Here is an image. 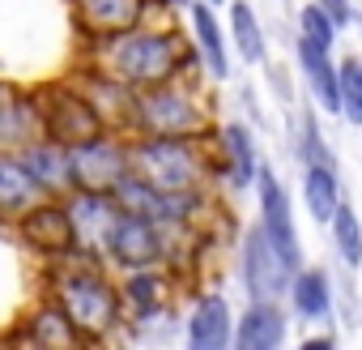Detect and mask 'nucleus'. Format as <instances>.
Returning <instances> with one entry per match:
<instances>
[{"label":"nucleus","instance_id":"20e7f679","mask_svg":"<svg viewBox=\"0 0 362 350\" xmlns=\"http://www.w3.org/2000/svg\"><path fill=\"white\" fill-rule=\"evenodd\" d=\"M132 171L162 193H209L214 149L209 137H128Z\"/></svg>","mask_w":362,"mask_h":350},{"label":"nucleus","instance_id":"7ed1b4c3","mask_svg":"<svg viewBox=\"0 0 362 350\" xmlns=\"http://www.w3.org/2000/svg\"><path fill=\"white\" fill-rule=\"evenodd\" d=\"M128 137H209L214 115L197 77H170L145 90H132Z\"/></svg>","mask_w":362,"mask_h":350},{"label":"nucleus","instance_id":"393cba45","mask_svg":"<svg viewBox=\"0 0 362 350\" xmlns=\"http://www.w3.org/2000/svg\"><path fill=\"white\" fill-rule=\"evenodd\" d=\"M328 231H332V248H337V256H341L349 269H358V265H362V222H358V214H354V205H349L345 197H341V205L332 210Z\"/></svg>","mask_w":362,"mask_h":350},{"label":"nucleus","instance_id":"f03ea898","mask_svg":"<svg viewBox=\"0 0 362 350\" xmlns=\"http://www.w3.org/2000/svg\"><path fill=\"white\" fill-rule=\"evenodd\" d=\"M47 299L69 316V324L77 329L81 341H103L124 324L119 286H115V278H107V269L90 252L60 256V265L52 269V282H47Z\"/></svg>","mask_w":362,"mask_h":350},{"label":"nucleus","instance_id":"dca6fc26","mask_svg":"<svg viewBox=\"0 0 362 350\" xmlns=\"http://www.w3.org/2000/svg\"><path fill=\"white\" fill-rule=\"evenodd\" d=\"M188 18H192V52L201 60V69L209 73V81H226L230 77V43H226V30L222 22L214 18V5L209 0H188Z\"/></svg>","mask_w":362,"mask_h":350},{"label":"nucleus","instance_id":"39448f33","mask_svg":"<svg viewBox=\"0 0 362 350\" xmlns=\"http://www.w3.org/2000/svg\"><path fill=\"white\" fill-rule=\"evenodd\" d=\"M184 235L179 227H162L153 218L128 214L119 210V218L111 222L107 239H103V261H111L115 269H145V265H166L170 261V244Z\"/></svg>","mask_w":362,"mask_h":350},{"label":"nucleus","instance_id":"6e6552de","mask_svg":"<svg viewBox=\"0 0 362 350\" xmlns=\"http://www.w3.org/2000/svg\"><path fill=\"white\" fill-rule=\"evenodd\" d=\"M256 201H260V231L269 235V244L277 248V256L298 269L303 265V244H298V227H294V205H290V193L286 184L277 180V171L260 162L256 171Z\"/></svg>","mask_w":362,"mask_h":350},{"label":"nucleus","instance_id":"1a4fd4ad","mask_svg":"<svg viewBox=\"0 0 362 350\" xmlns=\"http://www.w3.org/2000/svg\"><path fill=\"white\" fill-rule=\"evenodd\" d=\"M239 269H243V290L247 299H286V286H290V265L277 256V248L269 244V235L256 227L243 231V244H239Z\"/></svg>","mask_w":362,"mask_h":350},{"label":"nucleus","instance_id":"7c9ffc66","mask_svg":"<svg viewBox=\"0 0 362 350\" xmlns=\"http://www.w3.org/2000/svg\"><path fill=\"white\" fill-rule=\"evenodd\" d=\"M162 9H188V0H158Z\"/></svg>","mask_w":362,"mask_h":350},{"label":"nucleus","instance_id":"cd10ccee","mask_svg":"<svg viewBox=\"0 0 362 350\" xmlns=\"http://www.w3.org/2000/svg\"><path fill=\"white\" fill-rule=\"evenodd\" d=\"M298 158H303V166H307V162H337V158H332V149L324 145V132H320V124H315V111H307V115H303Z\"/></svg>","mask_w":362,"mask_h":350},{"label":"nucleus","instance_id":"4be33fe9","mask_svg":"<svg viewBox=\"0 0 362 350\" xmlns=\"http://www.w3.org/2000/svg\"><path fill=\"white\" fill-rule=\"evenodd\" d=\"M298 69H303V77H307L311 103H315L320 111H332V115H337L341 103H337V64H332V52H324V47L298 39Z\"/></svg>","mask_w":362,"mask_h":350},{"label":"nucleus","instance_id":"bb28decb","mask_svg":"<svg viewBox=\"0 0 362 350\" xmlns=\"http://www.w3.org/2000/svg\"><path fill=\"white\" fill-rule=\"evenodd\" d=\"M337 22L315 5V0H307V5L298 9V39H307V43H315V47H324V52H332V43H337Z\"/></svg>","mask_w":362,"mask_h":350},{"label":"nucleus","instance_id":"9b49d317","mask_svg":"<svg viewBox=\"0 0 362 350\" xmlns=\"http://www.w3.org/2000/svg\"><path fill=\"white\" fill-rule=\"evenodd\" d=\"M209 137H214V175H218V180H226L235 193L252 188V184H256V171H260L252 128L239 124V120H226V124H218Z\"/></svg>","mask_w":362,"mask_h":350},{"label":"nucleus","instance_id":"4468645a","mask_svg":"<svg viewBox=\"0 0 362 350\" xmlns=\"http://www.w3.org/2000/svg\"><path fill=\"white\" fill-rule=\"evenodd\" d=\"M290 333V312L281 307V299H252L243 307V316H235V333L230 346L239 350H277Z\"/></svg>","mask_w":362,"mask_h":350},{"label":"nucleus","instance_id":"c85d7f7f","mask_svg":"<svg viewBox=\"0 0 362 350\" xmlns=\"http://www.w3.org/2000/svg\"><path fill=\"white\" fill-rule=\"evenodd\" d=\"M315 5L337 22V30H345L349 22H354V9H349V0H315Z\"/></svg>","mask_w":362,"mask_h":350},{"label":"nucleus","instance_id":"9d476101","mask_svg":"<svg viewBox=\"0 0 362 350\" xmlns=\"http://www.w3.org/2000/svg\"><path fill=\"white\" fill-rule=\"evenodd\" d=\"M60 201H64V214H69L77 252H90V256L103 261V239H107L111 222L119 218L115 197L111 193H94V188H69Z\"/></svg>","mask_w":362,"mask_h":350},{"label":"nucleus","instance_id":"a211bd4d","mask_svg":"<svg viewBox=\"0 0 362 350\" xmlns=\"http://www.w3.org/2000/svg\"><path fill=\"white\" fill-rule=\"evenodd\" d=\"M22 158V166L35 175V180L43 184L47 197H64L73 188V175H69V145L52 141V137H35L26 141L22 149H13Z\"/></svg>","mask_w":362,"mask_h":350},{"label":"nucleus","instance_id":"6ab92c4d","mask_svg":"<svg viewBox=\"0 0 362 350\" xmlns=\"http://www.w3.org/2000/svg\"><path fill=\"white\" fill-rule=\"evenodd\" d=\"M235 333V312L222 295H201L188 312V346L192 350H226Z\"/></svg>","mask_w":362,"mask_h":350},{"label":"nucleus","instance_id":"ddd939ff","mask_svg":"<svg viewBox=\"0 0 362 350\" xmlns=\"http://www.w3.org/2000/svg\"><path fill=\"white\" fill-rule=\"evenodd\" d=\"M153 13V0H73V18L86 39H111L141 26Z\"/></svg>","mask_w":362,"mask_h":350},{"label":"nucleus","instance_id":"2f4dec72","mask_svg":"<svg viewBox=\"0 0 362 350\" xmlns=\"http://www.w3.org/2000/svg\"><path fill=\"white\" fill-rule=\"evenodd\" d=\"M209 5H214V9H218V5H226V0H209Z\"/></svg>","mask_w":362,"mask_h":350},{"label":"nucleus","instance_id":"f8f14e48","mask_svg":"<svg viewBox=\"0 0 362 350\" xmlns=\"http://www.w3.org/2000/svg\"><path fill=\"white\" fill-rule=\"evenodd\" d=\"M115 286H119V303H124V324H145V320H158L166 312V299H170L166 265L124 269V278Z\"/></svg>","mask_w":362,"mask_h":350},{"label":"nucleus","instance_id":"aec40b11","mask_svg":"<svg viewBox=\"0 0 362 350\" xmlns=\"http://www.w3.org/2000/svg\"><path fill=\"white\" fill-rule=\"evenodd\" d=\"M39 201H47L43 184L22 166V158H18L13 149H0V218L18 222V218H22L30 205H39Z\"/></svg>","mask_w":362,"mask_h":350},{"label":"nucleus","instance_id":"5701e85b","mask_svg":"<svg viewBox=\"0 0 362 350\" xmlns=\"http://www.w3.org/2000/svg\"><path fill=\"white\" fill-rule=\"evenodd\" d=\"M303 205H307L311 222L328 227L332 210L341 205V175H337V162H307V166H303Z\"/></svg>","mask_w":362,"mask_h":350},{"label":"nucleus","instance_id":"f257e3e1","mask_svg":"<svg viewBox=\"0 0 362 350\" xmlns=\"http://www.w3.org/2000/svg\"><path fill=\"white\" fill-rule=\"evenodd\" d=\"M94 69L115 77L128 90H145L170 77H192V52L175 26L145 18L132 30L94 39Z\"/></svg>","mask_w":362,"mask_h":350},{"label":"nucleus","instance_id":"2eb2a0df","mask_svg":"<svg viewBox=\"0 0 362 350\" xmlns=\"http://www.w3.org/2000/svg\"><path fill=\"white\" fill-rule=\"evenodd\" d=\"M22 235L39 248V252H52V256H69L77 252V239H73V227H69V214H64V201L60 197H47L39 205H30L22 218H18Z\"/></svg>","mask_w":362,"mask_h":350},{"label":"nucleus","instance_id":"b1692460","mask_svg":"<svg viewBox=\"0 0 362 350\" xmlns=\"http://www.w3.org/2000/svg\"><path fill=\"white\" fill-rule=\"evenodd\" d=\"M230 9V26H226V43L235 47V56L243 64H264L269 56V43H264V26L256 18V9L247 5V0H226Z\"/></svg>","mask_w":362,"mask_h":350},{"label":"nucleus","instance_id":"0eeeda50","mask_svg":"<svg viewBox=\"0 0 362 350\" xmlns=\"http://www.w3.org/2000/svg\"><path fill=\"white\" fill-rule=\"evenodd\" d=\"M39 115H43V137L60 141V145H77L94 132H103V115L94 111V103L81 94V86H52L39 94Z\"/></svg>","mask_w":362,"mask_h":350},{"label":"nucleus","instance_id":"a878e982","mask_svg":"<svg viewBox=\"0 0 362 350\" xmlns=\"http://www.w3.org/2000/svg\"><path fill=\"white\" fill-rule=\"evenodd\" d=\"M337 103L354 128H362V56H345L337 64Z\"/></svg>","mask_w":362,"mask_h":350},{"label":"nucleus","instance_id":"c756f323","mask_svg":"<svg viewBox=\"0 0 362 350\" xmlns=\"http://www.w3.org/2000/svg\"><path fill=\"white\" fill-rule=\"evenodd\" d=\"M332 341H337V337H332V333H328V337H307V341H303V346H307V350H315V346H332Z\"/></svg>","mask_w":362,"mask_h":350},{"label":"nucleus","instance_id":"f3484780","mask_svg":"<svg viewBox=\"0 0 362 350\" xmlns=\"http://www.w3.org/2000/svg\"><path fill=\"white\" fill-rule=\"evenodd\" d=\"M35 137H43L39 94L18 90V86H0V149H22Z\"/></svg>","mask_w":362,"mask_h":350},{"label":"nucleus","instance_id":"412c9836","mask_svg":"<svg viewBox=\"0 0 362 350\" xmlns=\"http://www.w3.org/2000/svg\"><path fill=\"white\" fill-rule=\"evenodd\" d=\"M286 299H290V312L303 316V320H328L332 312V282L320 265H298L290 273V286H286Z\"/></svg>","mask_w":362,"mask_h":350},{"label":"nucleus","instance_id":"423d86ee","mask_svg":"<svg viewBox=\"0 0 362 350\" xmlns=\"http://www.w3.org/2000/svg\"><path fill=\"white\" fill-rule=\"evenodd\" d=\"M132 171V154H128V132L119 128H103L77 145H69V175L73 188H94V193H111L115 180Z\"/></svg>","mask_w":362,"mask_h":350}]
</instances>
